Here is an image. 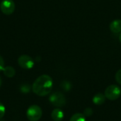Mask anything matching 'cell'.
I'll use <instances>...</instances> for the list:
<instances>
[{
  "label": "cell",
  "instance_id": "16",
  "mask_svg": "<svg viewBox=\"0 0 121 121\" xmlns=\"http://www.w3.org/2000/svg\"><path fill=\"white\" fill-rule=\"evenodd\" d=\"M63 84H64V86L62 87H63L64 89H65V90H69L71 89V84L68 82H64Z\"/></svg>",
  "mask_w": 121,
  "mask_h": 121
},
{
  "label": "cell",
  "instance_id": "8",
  "mask_svg": "<svg viewBox=\"0 0 121 121\" xmlns=\"http://www.w3.org/2000/svg\"><path fill=\"white\" fill-rule=\"evenodd\" d=\"M110 30L114 33H118L121 32V20L117 19L112 21L110 24Z\"/></svg>",
  "mask_w": 121,
  "mask_h": 121
},
{
  "label": "cell",
  "instance_id": "17",
  "mask_svg": "<svg viewBox=\"0 0 121 121\" xmlns=\"http://www.w3.org/2000/svg\"><path fill=\"white\" fill-rule=\"evenodd\" d=\"M4 61L3 57L0 55V71H3L4 68Z\"/></svg>",
  "mask_w": 121,
  "mask_h": 121
},
{
  "label": "cell",
  "instance_id": "15",
  "mask_svg": "<svg viewBox=\"0 0 121 121\" xmlns=\"http://www.w3.org/2000/svg\"><path fill=\"white\" fill-rule=\"evenodd\" d=\"M115 78H116V82L121 85V69H119L116 74V76H115Z\"/></svg>",
  "mask_w": 121,
  "mask_h": 121
},
{
  "label": "cell",
  "instance_id": "6",
  "mask_svg": "<svg viewBox=\"0 0 121 121\" xmlns=\"http://www.w3.org/2000/svg\"><path fill=\"white\" fill-rule=\"evenodd\" d=\"M0 9L5 15H10L15 10V4L13 0H3L0 4Z\"/></svg>",
  "mask_w": 121,
  "mask_h": 121
},
{
  "label": "cell",
  "instance_id": "13",
  "mask_svg": "<svg viewBox=\"0 0 121 121\" xmlns=\"http://www.w3.org/2000/svg\"><path fill=\"white\" fill-rule=\"evenodd\" d=\"M5 112H6V108L4 106L3 104L0 103V119L3 118V117L5 115Z\"/></svg>",
  "mask_w": 121,
  "mask_h": 121
},
{
  "label": "cell",
  "instance_id": "12",
  "mask_svg": "<svg viewBox=\"0 0 121 121\" xmlns=\"http://www.w3.org/2000/svg\"><path fill=\"white\" fill-rule=\"evenodd\" d=\"M93 113H94V111H93V109H92L91 108H86L84 110L83 114H84V116L86 118V117H90V116H91L92 114H93Z\"/></svg>",
  "mask_w": 121,
  "mask_h": 121
},
{
  "label": "cell",
  "instance_id": "4",
  "mask_svg": "<svg viewBox=\"0 0 121 121\" xmlns=\"http://www.w3.org/2000/svg\"><path fill=\"white\" fill-rule=\"evenodd\" d=\"M50 102L57 108L63 107L66 104V98L65 95L60 91H55L52 93L49 97Z\"/></svg>",
  "mask_w": 121,
  "mask_h": 121
},
{
  "label": "cell",
  "instance_id": "10",
  "mask_svg": "<svg viewBox=\"0 0 121 121\" xmlns=\"http://www.w3.org/2000/svg\"><path fill=\"white\" fill-rule=\"evenodd\" d=\"M3 72H4V74L9 77V78H11V77H13L16 74V70L13 67H11V66H7V67H5L3 69Z\"/></svg>",
  "mask_w": 121,
  "mask_h": 121
},
{
  "label": "cell",
  "instance_id": "1",
  "mask_svg": "<svg viewBox=\"0 0 121 121\" xmlns=\"http://www.w3.org/2000/svg\"><path fill=\"white\" fill-rule=\"evenodd\" d=\"M52 86L53 82L52 78L49 75L43 74L35 80L32 86V90L37 96H45L51 92Z\"/></svg>",
  "mask_w": 121,
  "mask_h": 121
},
{
  "label": "cell",
  "instance_id": "19",
  "mask_svg": "<svg viewBox=\"0 0 121 121\" xmlns=\"http://www.w3.org/2000/svg\"><path fill=\"white\" fill-rule=\"evenodd\" d=\"M1 82H2V80H1V78L0 77V86H1Z\"/></svg>",
  "mask_w": 121,
  "mask_h": 121
},
{
  "label": "cell",
  "instance_id": "18",
  "mask_svg": "<svg viewBox=\"0 0 121 121\" xmlns=\"http://www.w3.org/2000/svg\"><path fill=\"white\" fill-rule=\"evenodd\" d=\"M119 40H120V41L121 42V33H120V35H119Z\"/></svg>",
  "mask_w": 121,
  "mask_h": 121
},
{
  "label": "cell",
  "instance_id": "2",
  "mask_svg": "<svg viewBox=\"0 0 121 121\" xmlns=\"http://www.w3.org/2000/svg\"><path fill=\"white\" fill-rule=\"evenodd\" d=\"M43 111L38 105L30 106L26 111L27 118L30 121H38L42 117Z\"/></svg>",
  "mask_w": 121,
  "mask_h": 121
},
{
  "label": "cell",
  "instance_id": "11",
  "mask_svg": "<svg viewBox=\"0 0 121 121\" xmlns=\"http://www.w3.org/2000/svg\"><path fill=\"white\" fill-rule=\"evenodd\" d=\"M69 121H86V117L83 113H77L74 114L71 118Z\"/></svg>",
  "mask_w": 121,
  "mask_h": 121
},
{
  "label": "cell",
  "instance_id": "9",
  "mask_svg": "<svg viewBox=\"0 0 121 121\" xmlns=\"http://www.w3.org/2000/svg\"><path fill=\"white\" fill-rule=\"evenodd\" d=\"M106 96L105 94H102V93H98L94 95V96L93 97L92 101L93 103L96 105V106H101L102 105L105 101H106Z\"/></svg>",
  "mask_w": 121,
  "mask_h": 121
},
{
  "label": "cell",
  "instance_id": "7",
  "mask_svg": "<svg viewBox=\"0 0 121 121\" xmlns=\"http://www.w3.org/2000/svg\"><path fill=\"white\" fill-rule=\"evenodd\" d=\"M51 118L54 121H62L64 118V113L61 109L55 108L51 113Z\"/></svg>",
  "mask_w": 121,
  "mask_h": 121
},
{
  "label": "cell",
  "instance_id": "3",
  "mask_svg": "<svg viewBox=\"0 0 121 121\" xmlns=\"http://www.w3.org/2000/svg\"><path fill=\"white\" fill-rule=\"evenodd\" d=\"M106 98L111 100V101H115L120 98L121 95V88L116 84H112L108 86L104 93Z\"/></svg>",
  "mask_w": 121,
  "mask_h": 121
},
{
  "label": "cell",
  "instance_id": "5",
  "mask_svg": "<svg viewBox=\"0 0 121 121\" xmlns=\"http://www.w3.org/2000/svg\"><path fill=\"white\" fill-rule=\"evenodd\" d=\"M18 65L25 69H32L34 66V61L32 57L28 55H21L18 59Z\"/></svg>",
  "mask_w": 121,
  "mask_h": 121
},
{
  "label": "cell",
  "instance_id": "14",
  "mask_svg": "<svg viewBox=\"0 0 121 121\" xmlns=\"http://www.w3.org/2000/svg\"><path fill=\"white\" fill-rule=\"evenodd\" d=\"M30 86H29V85H27V84L22 85V86L21 87V91L22 92L25 93V94L29 92V91H30Z\"/></svg>",
  "mask_w": 121,
  "mask_h": 121
}]
</instances>
